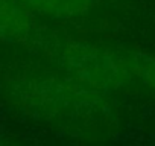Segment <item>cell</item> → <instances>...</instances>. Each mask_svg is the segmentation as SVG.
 I'll use <instances>...</instances> for the list:
<instances>
[{
	"instance_id": "1",
	"label": "cell",
	"mask_w": 155,
	"mask_h": 146,
	"mask_svg": "<svg viewBox=\"0 0 155 146\" xmlns=\"http://www.w3.org/2000/svg\"><path fill=\"white\" fill-rule=\"evenodd\" d=\"M35 37H40L35 14L15 0H0V41L25 46Z\"/></svg>"
},
{
	"instance_id": "2",
	"label": "cell",
	"mask_w": 155,
	"mask_h": 146,
	"mask_svg": "<svg viewBox=\"0 0 155 146\" xmlns=\"http://www.w3.org/2000/svg\"><path fill=\"white\" fill-rule=\"evenodd\" d=\"M15 2L40 17L71 20L88 14L94 0H15Z\"/></svg>"
}]
</instances>
